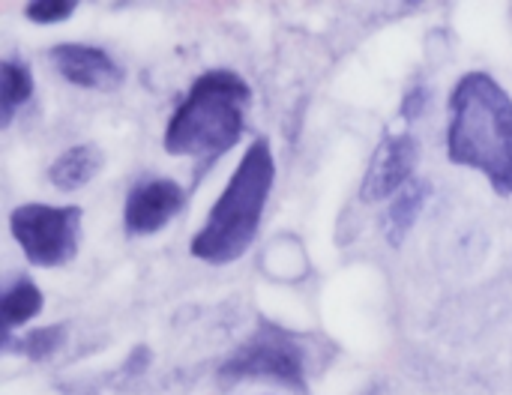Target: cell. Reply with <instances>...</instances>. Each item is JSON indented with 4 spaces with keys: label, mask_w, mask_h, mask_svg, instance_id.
<instances>
[{
    "label": "cell",
    "mask_w": 512,
    "mask_h": 395,
    "mask_svg": "<svg viewBox=\"0 0 512 395\" xmlns=\"http://www.w3.org/2000/svg\"><path fill=\"white\" fill-rule=\"evenodd\" d=\"M252 105L249 84L231 69H210L192 81L165 126V150L204 165L225 156L246 129Z\"/></svg>",
    "instance_id": "2"
},
{
    "label": "cell",
    "mask_w": 512,
    "mask_h": 395,
    "mask_svg": "<svg viewBox=\"0 0 512 395\" xmlns=\"http://www.w3.org/2000/svg\"><path fill=\"white\" fill-rule=\"evenodd\" d=\"M219 378H270L297 393H306V348L297 336L282 327L261 324L249 342H243L222 366Z\"/></svg>",
    "instance_id": "5"
},
{
    "label": "cell",
    "mask_w": 512,
    "mask_h": 395,
    "mask_svg": "<svg viewBox=\"0 0 512 395\" xmlns=\"http://www.w3.org/2000/svg\"><path fill=\"white\" fill-rule=\"evenodd\" d=\"M48 57L69 84H78L87 90H114L123 81V69L96 45L63 42V45H54Z\"/></svg>",
    "instance_id": "8"
},
{
    "label": "cell",
    "mask_w": 512,
    "mask_h": 395,
    "mask_svg": "<svg viewBox=\"0 0 512 395\" xmlns=\"http://www.w3.org/2000/svg\"><path fill=\"white\" fill-rule=\"evenodd\" d=\"M99 168H102V150L96 144H75L51 162L48 180L60 192H72L87 186L99 174Z\"/></svg>",
    "instance_id": "9"
},
{
    "label": "cell",
    "mask_w": 512,
    "mask_h": 395,
    "mask_svg": "<svg viewBox=\"0 0 512 395\" xmlns=\"http://www.w3.org/2000/svg\"><path fill=\"white\" fill-rule=\"evenodd\" d=\"M75 9H78L75 0H33L24 6V15L33 24H57V21H66Z\"/></svg>",
    "instance_id": "14"
},
{
    "label": "cell",
    "mask_w": 512,
    "mask_h": 395,
    "mask_svg": "<svg viewBox=\"0 0 512 395\" xmlns=\"http://www.w3.org/2000/svg\"><path fill=\"white\" fill-rule=\"evenodd\" d=\"M426 99H429L426 87H420V84H417V87H411V90L405 93V102H402V117H405V120L420 117V111H423Z\"/></svg>",
    "instance_id": "15"
},
{
    "label": "cell",
    "mask_w": 512,
    "mask_h": 395,
    "mask_svg": "<svg viewBox=\"0 0 512 395\" xmlns=\"http://www.w3.org/2000/svg\"><path fill=\"white\" fill-rule=\"evenodd\" d=\"M183 204H186V192L174 180L159 177V180L138 183L126 198L123 225L129 234H138V237L156 234L183 210Z\"/></svg>",
    "instance_id": "7"
},
{
    "label": "cell",
    "mask_w": 512,
    "mask_h": 395,
    "mask_svg": "<svg viewBox=\"0 0 512 395\" xmlns=\"http://www.w3.org/2000/svg\"><path fill=\"white\" fill-rule=\"evenodd\" d=\"M420 162V141L414 135H390L378 144L369 171L360 186L363 201H384L390 195H399L417 171Z\"/></svg>",
    "instance_id": "6"
},
{
    "label": "cell",
    "mask_w": 512,
    "mask_h": 395,
    "mask_svg": "<svg viewBox=\"0 0 512 395\" xmlns=\"http://www.w3.org/2000/svg\"><path fill=\"white\" fill-rule=\"evenodd\" d=\"M42 291L33 285V279H15L3 297H0V315H3V333L12 336L15 327H24L42 312Z\"/></svg>",
    "instance_id": "11"
},
{
    "label": "cell",
    "mask_w": 512,
    "mask_h": 395,
    "mask_svg": "<svg viewBox=\"0 0 512 395\" xmlns=\"http://www.w3.org/2000/svg\"><path fill=\"white\" fill-rule=\"evenodd\" d=\"M66 342V324H54V327H42V330H30L18 339H6L3 348L24 354L30 360H48L51 354H57Z\"/></svg>",
    "instance_id": "13"
},
{
    "label": "cell",
    "mask_w": 512,
    "mask_h": 395,
    "mask_svg": "<svg viewBox=\"0 0 512 395\" xmlns=\"http://www.w3.org/2000/svg\"><path fill=\"white\" fill-rule=\"evenodd\" d=\"M273 180H276V162H273L270 141L255 138L243 153L240 165L234 168L225 192L213 204L207 222L192 237L189 243L192 258L213 267H225L243 258L258 237Z\"/></svg>",
    "instance_id": "3"
},
{
    "label": "cell",
    "mask_w": 512,
    "mask_h": 395,
    "mask_svg": "<svg viewBox=\"0 0 512 395\" xmlns=\"http://www.w3.org/2000/svg\"><path fill=\"white\" fill-rule=\"evenodd\" d=\"M432 198V183L426 180H411L390 204L387 219H384V234L393 246H402V240L411 234L414 222L420 219L426 201Z\"/></svg>",
    "instance_id": "10"
},
{
    "label": "cell",
    "mask_w": 512,
    "mask_h": 395,
    "mask_svg": "<svg viewBox=\"0 0 512 395\" xmlns=\"http://www.w3.org/2000/svg\"><path fill=\"white\" fill-rule=\"evenodd\" d=\"M447 156L512 195V99L486 72H468L450 93Z\"/></svg>",
    "instance_id": "1"
},
{
    "label": "cell",
    "mask_w": 512,
    "mask_h": 395,
    "mask_svg": "<svg viewBox=\"0 0 512 395\" xmlns=\"http://www.w3.org/2000/svg\"><path fill=\"white\" fill-rule=\"evenodd\" d=\"M81 207L21 204L9 216V231L33 267H63L78 255Z\"/></svg>",
    "instance_id": "4"
},
{
    "label": "cell",
    "mask_w": 512,
    "mask_h": 395,
    "mask_svg": "<svg viewBox=\"0 0 512 395\" xmlns=\"http://www.w3.org/2000/svg\"><path fill=\"white\" fill-rule=\"evenodd\" d=\"M33 96V72L27 63L9 57L0 66V114H3V129L12 123L15 111Z\"/></svg>",
    "instance_id": "12"
}]
</instances>
